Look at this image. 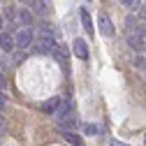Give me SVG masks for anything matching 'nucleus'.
<instances>
[{
	"label": "nucleus",
	"instance_id": "nucleus-20",
	"mask_svg": "<svg viewBox=\"0 0 146 146\" xmlns=\"http://www.w3.org/2000/svg\"><path fill=\"white\" fill-rule=\"evenodd\" d=\"M0 127H3V118H0Z\"/></svg>",
	"mask_w": 146,
	"mask_h": 146
},
{
	"label": "nucleus",
	"instance_id": "nucleus-21",
	"mask_svg": "<svg viewBox=\"0 0 146 146\" xmlns=\"http://www.w3.org/2000/svg\"><path fill=\"white\" fill-rule=\"evenodd\" d=\"M144 77H146V70H144Z\"/></svg>",
	"mask_w": 146,
	"mask_h": 146
},
{
	"label": "nucleus",
	"instance_id": "nucleus-6",
	"mask_svg": "<svg viewBox=\"0 0 146 146\" xmlns=\"http://www.w3.org/2000/svg\"><path fill=\"white\" fill-rule=\"evenodd\" d=\"M14 46H16V37H12L9 33H0V49L3 51H14Z\"/></svg>",
	"mask_w": 146,
	"mask_h": 146
},
{
	"label": "nucleus",
	"instance_id": "nucleus-9",
	"mask_svg": "<svg viewBox=\"0 0 146 146\" xmlns=\"http://www.w3.org/2000/svg\"><path fill=\"white\" fill-rule=\"evenodd\" d=\"M19 21H21V23H23V26L28 28V26L33 23V14H30L28 9H23V12H19Z\"/></svg>",
	"mask_w": 146,
	"mask_h": 146
},
{
	"label": "nucleus",
	"instance_id": "nucleus-15",
	"mask_svg": "<svg viewBox=\"0 0 146 146\" xmlns=\"http://www.w3.org/2000/svg\"><path fill=\"white\" fill-rule=\"evenodd\" d=\"M5 104H7V95H5V93H0V109H3Z\"/></svg>",
	"mask_w": 146,
	"mask_h": 146
},
{
	"label": "nucleus",
	"instance_id": "nucleus-14",
	"mask_svg": "<svg viewBox=\"0 0 146 146\" xmlns=\"http://www.w3.org/2000/svg\"><path fill=\"white\" fill-rule=\"evenodd\" d=\"M125 26H127V28H135V26H137V19H135V16H130V19L125 21Z\"/></svg>",
	"mask_w": 146,
	"mask_h": 146
},
{
	"label": "nucleus",
	"instance_id": "nucleus-10",
	"mask_svg": "<svg viewBox=\"0 0 146 146\" xmlns=\"http://www.w3.org/2000/svg\"><path fill=\"white\" fill-rule=\"evenodd\" d=\"M65 139H67V141H72L74 146H81V139H79L77 135H72V132H65Z\"/></svg>",
	"mask_w": 146,
	"mask_h": 146
},
{
	"label": "nucleus",
	"instance_id": "nucleus-19",
	"mask_svg": "<svg viewBox=\"0 0 146 146\" xmlns=\"http://www.w3.org/2000/svg\"><path fill=\"white\" fill-rule=\"evenodd\" d=\"M21 3H28V5H35V0H21Z\"/></svg>",
	"mask_w": 146,
	"mask_h": 146
},
{
	"label": "nucleus",
	"instance_id": "nucleus-16",
	"mask_svg": "<svg viewBox=\"0 0 146 146\" xmlns=\"http://www.w3.org/2000/svg\"><path fill=\"white\" fill-rule=\"evenodd\" d=\"M121 3H123V5H127V7H132V5H135V0H121ZM135 7H137V5H135Z\"/></svg>",
	"mask_w": 146,
	"mask_h": 146
},
{
	"label": "nucleus",
	"instance_id": "nucleus-2",
	"mask_svg": "<svg viewBox=\"0 0 146 146\" xmlns=\"http://www.w3.org/2000/svg\"><path fill=\"white\" fill-rule=\"evenodd\" d=\"M33 42H35V33L30 28H23V30L16 33V46L19 49H28Z\"/></svg>",
	"mask_w": 146,
	"mask_h": 146
},
{
	"label": "nucleus",
	"instance_id": "nucleus-8",
	"mask_svg": "<svg viewBox=\"0 0 146 146\" xmlns=\"http://www.w3.org/2000/svg\"><path fill=\"white\" fill-rule=\"evenodd\" d=\"M58 104H60V100H58V98H51V100H46V102H44V107H42V109H44L46 114H51V111H56V109H58Z\"/></svg>",
	"mask_w": 146,
	"mask_h": 146
},
{
	"label": "nucleus",
	"instance_id": "nucleus-13",
	"mask_svg": "<svg viewBox=\"0 0 146 146\" xmlns=\"http://www.w3.org/2000/svg\"><path fill=\"white\" fill-rule=\"evenodd\" d=\"M84 132H86V135H95V132H98V127H95L93 123H86V125H84Z\"/></svg>",
	"mask_w": 146,
	"mask_h": 146
},
{
	"label": "nucleus",
	"instance_id": "nucleus-3",
	"mask_svg": "<svg viewBox=\"0 0 146 146\" xmlns=\"http://www.w3.org/2000/svg\"><path fill=\"white\" fill-rule=\"evenodd\" d=\"M98 26H100V33L104 35V37H114V23H111V19H109V16H107L104 12H100Z\"/></svg>",
	"mask_w": 146,
	"mask_h": 146
},
{
	"label": "nucleus",
	"instance_id": "nucleus-11",
	"mask_svg": "<svg viewBox=\"0 0 146 146\" xmlns=\"http://www.w3.org/2000/svg\"><path fill=\"white\" fill-rule=\"evenodd\" d=\"M135 9H137V19H146V3H141V5H137Z\"/></svg>",
	"mask_w": 146,
	"mask_h": 146
},
{
	"label": "nucleus",
	"instance_id": "nucleus-7",
	"mask_svg": "<svg viewBox=\"0 0 146 146\" xmlns=\"http://www.w3.org/2000/svg\"><path fill=\"white\" fill-rule=\"evenodd\" d=\"M81 23H84V28H86V33H95L93 30V21H90V14H88V9H81Z\"/></svg>",
	"mask_w": 146,
	"mask_h": 146
},
{
	"label": "nucleus",
	"instance_id": "nucleus-4",
	"mask_svg": "<svg viewBox=\"0 0 146 146\" xmlns=\"http://www.w3.org/2000/svg\"><path fill=\"white\" fill-rule=\"evenodd\" d=\"M72 51H74V56L77 58H81V60H88V56H90V51H88V44L79 37V40H74V44H72Z\"/></svg>",
	"mask_w": 146,
	"mask_h": 146
},
{
	"label": "nucleus",
	"instance_id": "nucleus-17",
	"mask_svg": "<svg viewBox=\"0 0 146 146\" xmlns=\"http://www.w3.org/2000/svg\"><path fill=\"white\" fill-rule=\"evenodd\" d=\"M5 86H7V84H5V77L0 74V93H3V88H5Z\"/></svg>",
	"mask_w": 146,
	"mask_h": 146
},
{
	"label": "nucleus",
	"instance_id": "nucleus-5",
	"mask_svg": "<svg viewBox=\"0 0 146 146\" xmlns=\"http://www.w3.org/2000/svg\"><path fill=\"white\" fill-rule=\"evenodd\" d=\"M127 44H130L132 49H137V51H139V49H141V46L146 44V40H144V33H141V28L127 35Z\"/></svg>",
	"mask_w": 146,
	"mask_h": 146
},
{
	"label": "nucleus",
	"instance_id": "nucleus-1",
	"mask_svg": "<svg viewBox=\"0 0 146 146\" xmlns=\"http://www.w3.org/2000/svg\"><path fill=\"white\" fill-rule=\"evenodd\" d=\"M35 49H37L40 53H56L58 44H56V40H53V35H42V37L35 42Z\"/></svg>",
	"mask_w": 146,
	"mask_h": 146
},
{
	"label": "nucleus",
	"instance_id": "nucleus-12",
	"mask_svg": "<svg viewBox=\"0 0 146 146\" xmlns=\"http://www.w3.org/2000/svg\"><path fill=\"white\" fill-rule=\"evenodd\" d=\"M35 9H37V14H46V9H49V7L42 3V0H35Z\"/></svg>",
	"mask_w": 146,
	"mask_h": 146
},
{
	"label": "nucleus",
	"instance_id": "nucleus-18",
	"mask_svg": "<svg viewBox=\"0 0 146 146\" xmlns=\"http://www.w3.org/2000/svg\"><path fill=\"white\" fill-rule=\"evenodd\" d=\"M111 146H127V144H123V141H118V139H111Z\"/></svg>",
	"mask_w": 146,
	"mask_h": 146
}]
</instances>
